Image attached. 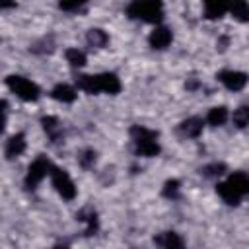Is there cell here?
<instances>
[{
    "label": "cell",
    "instance_id": "obj_1",
    "mask_svg": "<svg viewBox=\"0 0 249 249\" xmlns=\"http://www.w3.org/2000/svg\"><path fill=\"white\" fill-rule=\"evenodd\" d=\"M216 191H218V195L222 196L224 202L235 206V204H239L241 198L249 193V177H247L243 171H235V173H231L226 181L218 183V185H216Z\"/></svg>",
    "mask_w": 249,
    "mask_h": 249
},
{
    "label": "cell",
    "instance_id": "obj_2",
    "mask_svg": "<svg viewBox=\"0 0 249 249\" xmlns=\"http://www.w3.org/2000/svg\"><path fill=\"white\" fill-rule=\"evenodd\" d=\"M126 14L132 19H142L148 23L161 21V0H132L126 8Z\"/></svg>",
    "mask_w": 249,
    "mask_h": 249
},
{
    "label": "cell",
    "instance_id": "obj_3",
    "mask_svg": "<svg viewBox=\"0 0 249 249\" xmlns=\"http://www.w3.org/2000/svg\"><path fill=\"white\" fill-rule=\"evenodd\" d=\"M130 134H132V140H134V146H136V152L144 158H152V156H158L160 154V144H158V132L146 128V126H132L130 128Z\"/></svg>",
    "mask_w": 249,
    "mask_h": 249
},
{
    "label": "cell",
    "instance_id": "obj_4",
    "mask_svg": "<svg viewBox=\"0 0 249 249\" xmlns=\"http://www.w3.org/2000/svg\"><path fill=\"white\" fill-rule=\"evenodd\" d=\"M6 86L23 101H35L39 97V88L35 82L23 78V76H8L6 78Z\"/></svg>",
    "mask_w": 249,
    "mask_h": 249
},
{
    "label": "cell",
    "instance_id": "obj_5",
    "mask_svg": "<svg viewBox=\"0 0 249 249\" xmlns=\"http://www.w3.org/2000/svg\"><path fill=\"white\" fill-rule=\"evenodd\" d=\"M51 181H53V187L56 189V193L64 198V200H72L76 196V187H74V181L70 179V175L60 169V167H51Z\"/></svg>",
    "mask_w": 249,
    "mask_h": 249
},
{
    "label": "cell",
    "instance_id": "obj_6",
    "mask_svg": "<svg viewBox=\"0 0 249 249\" xmlns=\"http://www.w3.org/2000/svg\"><path fill=\"white\" fill-rule=\"evenodd\" d=\"M51 167H53V163H51L47 158H37V160L29 165L27 175H25V185H27V189H35V187L51 173Z\"/></svg>",
    "mask_w": 249,
    "mask_h": 249
},
{
    "label": "cell",
    "instance_id": "obj_7",
    "mask_svg": "<svg viewBox=\"0 0 249 249\" xmlns=\"http://www.w3.org/2000/svg\"><path fill=\"white\" fill-rule=\"evenodd\" d=\"M218 80L231 91H239L245 88L247 84V74L245 72H237V70H224L218 74Z\"/></svg>",
    "mask_w": 249,
    "mask_h": 249
},
{
    "label": "cell",
    "instance_id": "obj_8",
    "mask_svg": "<svg viewBox=\"0 0 249 249\" xmlns=\"http://www.w3.org/2000/svg\"><path fill=\"white\" fill-rule=\"evenodd\" d=\"M148 41H150V47L161 51V49L169 47V43L173 41V33H171V29H167V27H156V29L150 33Z\"/></svg>",
    "mask_w": 249,
    "mask_h": 249
},
{
    "label": "cell",
    "instance_id": "obj_9",
    "mask_svg": "<svg viewBox=\"0 0 249 249\" xmlns=\"http://www.w3.org/2000/svg\"><path fill=\"white\" fill-rule=\"evenodd\" d=\"M97 82H99V91H105V93H111V95L121 91V80L113 72L97 74Z\"/></svg>",
    "mask_w": 249,
    "mask_h": 249
},
{
    "label": "cell",
    "instance_id": "obj_10",
    "mask_svg": "<svg viewBox=\"0 0 249 249\" xmlns=\"http://www.w3.org/2000/svg\"><path fill=\"white\" fill-rule=\"evenodd\" d=\"M204 4V16L208 19L222 18L228 12V0H202Z\"/></svg>",
    "mask_w": 249,
    "mask_h": 249
},
{
    "label": "cell",
    "instance_id": "obj_11",
    "mask_svg": "<svg viewBox=\"0 0 249 249\" xmlns=\"http://www.w3.org/2000/svg\"><path fill=\"white\" fill-rule=\"evenodd\" d=\"M23 150H25V136L19 132V134H14L10 140H8V144H6V158H18L19 154H23Z\"/></svg>",
    "mask_w": 249,
    "mask_h": 249
},
{
    "label": "cell",
    "instance_id": "obj_12",
    "mask_svg": "<svg viewBox=\"0 0 249 249\" xmlns=\"http://www.w3.org/2000/svg\"><path fill=\"white\" fill-rule=\"evenodd\" d=\"M51 95H53V99H56L60 103H72L76 99V89L70 88L68 84H58V86H54Z\"/></svg>",
    "mask_w": 249,
    "mask_h": 249
},
{
    "label": "cell",
    "instance_id": "obj_13",
    "mask_svg": "<svg viewBox=\"0 0 249 249\" xmlns=\"http://www.w3.org/2000/svg\"><path fill=\"white\" fill-rule=\"evenodd\" d=\"M202 126H204V123H202V119H198V117H191V119H187V121H183L181 123V132L185 134V136H191V138H196L200 132H202Z\"/></svg>",
    "mask_w": 249,
    "mask_h": 249
},
{
    "label": "cell",
    "instance_id": "obj_14",
    "mask_svg": "<svg viewBox=\"0 0 249 249\" xmlns=\"http://www.w3.org/2000/svg\"><path fill=\"white\" fill-rule=\"evenodd\" d=\"M228 10L233 14L235 19L239 21H247L249 18V6L247 0H228Z\"/></svg>",
    "mask_w": 249,
    "mask_h": 249
},
{
    "label": "cell",
    "instance_id": "obj_15",
    "mask_svg": "<svg viewBox=\"0 0 249 249\" xmlns=\"http://www.w3.org/2000/svg\"><path fill=\"white\" fill-rule=\"evenodd\" d=\"M78 88L86 93H99V82H97V76H91V74H82L78 76Z\"/></svg>",
    "mask_w": 249,
    "mask_h": 249
},
{
    "label": "cell",
    "instance_id": "obj_16",
    "mask_svg": "<svg viewBox=\"0 0 249 249\" xmlns=\"http://www.w3.org/2000/svg\"><path fill=\"white\" fill-rule=\"evenodd\" d=\"M226 121H228V109H226L224 105L212 107V109L208 111V115H206V123L212 124V126H222Z\"/></svg>",
    "mask_w": 249,
    "mask_h": 249
},
{
    "label": "cell",
    "instance_id": "obj_17",
    "mask_svg": "<svg viewBox=\"0 0 249 249\" xmlns=\"http://www.w3.org/2000/svg\"><path fill=\"white\" fill-rule=\"evenodd\" d=\"M156 243L161 245V247H167V249H171V247H183V239H181L177 233H173V231L160 233V235L156 237Z\"/></svg>",
    "mask_w": 249,
    "mask_h": 249
},
{
    "label": "cell",
    "instance_id": "obj_18",
    "mask_svg": "<svg viewBox=\"0 0 249 249\" xmlns=\"http://www.w3.org/2000/svg\"><path fill=\"white\" fill-rule=\"evenodd\" d=\"M86 39H88V43H89L91 47H97V49L105 47L107 41H109V37H107V33H105L103 29H89L88 35H86Z\"/></svg>",
    "mask_w": 249,
    "mask_h": 249
},
{
    "label": "cell",
    "instance_id": "obj_19",
    "mask_svg": "<svg viewBox=\"0 0 249 249\" xmlns=\"http://www.w3.org/2000/svg\"><path fill=\"white\" fill-rule=\"evenodd\" d=\"M43 128L49 132V136H51V140L53 142H56L58 140V136H60V126H58V121L54 119V117H43Z\"/></svg>",
    "mask_w": 249,
    "mask_h": 249
},
{
    "label": "cell",
    "instance_id": "obj_20",
    "mask_svg": "<svg viewBox=\"0 0 249 249\" xmlns=\"http://www.w3.org/2000/svg\"><path fill=\"white\" fill-rule=\"evenodd\" d=\"M66 60L70 62V66L80 68V66L86 64V54H84L80 49H68V51H66Z\"/></svg>",
    "mask_w": 249,
    "mask_h": 249
},
{
    "label": "cell",
    "instance_id": "obj_21",
    "mask_svg": "<svg viewBox=\"0 0 249 249\" xmlns=\"http://www.w3.org/2000/svg\"><path fill=\"white\" fill-rule=\"evenodd\" d=\"M231 119H233V124H235L237 128H245L247 123H249V111H247V107H239V109H235Z\"/></svg>",
    "mask_w": 249,
    "mask_h": 249
},
{
    "label": "cell",
    "instance_id": "obj_22",
    "mask_svg": "<svg viewBox=\"0 0 249 249\" xmlns=\"http://www.w3.org/2000/svg\"><path fill=\"white\" fill-rule=\"evenodd\" d=\"M78 161H80V165L82 167H91L93 163H95V152L93 150H84L80 156H78Z\"/></svg>",
    "mask_w": 249,
    "mask_h": 249
},
{
    "label": "cell",
    "instance_id": "obj_23",
    "mask_svg": "<svg viewBox=\"0 0 249 249\" xmlns=\"http://www.w3.org/2000/svg\"><path fill=\"white\" fill-rule=\"evenodd\" d=\"M224 171H226V165H224V163H210V165H206V167L202 169V173H204L206 177H220Z\"/></svg>",
    "mask_w": 249,
    "mask_h": 249
},
{
    "label": "cell",
    "instance_id": "obj_24",
    "mask_svg": "<svg viewBox=\"0 0 249 249\" xmlns=\"http://www.w3.org/2000/svg\"><path fill=\"white\" fill-rule=\"evenodd\" d=\"M88 0H60L58 6L64 10V12H76L78 8H82Z\"/></svg>",
    "mask_w": 249,
    "mask_h": 249
},
{
    "label": "cell",
    "instance_id": "obj_25",
    "mask_svg": "<svg viewBox=\"0 0 249 249\" xmlns=\"http://www.w3.org/2000/svg\"><path fill=\"white\" fill-rule=\"evenodd\" d=\"M177 191H179V181H175V179H171V181H167L165 183V187H163V195L165 196H177Z\"/></svg>",
    "mask_w": 249,
    "mask_h": 249
},
{
    "label": "cell",
    "instance_id": "obj_26",
    "mask_svg": "<svg viewBox=\"0 0 249 249\" xmlns=\"http://www.w3.org/2000/svg\"><path fill=\"white\" fill-rule=\"evenodd\" d=\"M16 6V0H0V10H10Z\"/></svg>",
    "mask_w": 249,
    "mask_h": 249
},
{
    "label": "cell",
    "instance_id": "obj_27",
    "mask_svg": "<svg viewBox=\"0 0 249 249\" xmlns=\"http://www.w3.org/2000/svg\"><path fill=\"white\" fill-rule=\"evenodd\" d=\"M4 123H6V121H4V111H0V132L4 130Z\"/></svg>",
    "mask_w": 249,
    "mask_h": 249
},
{
    "label": "cell",
    "instance_id": "obj_28",
    "mask_svg": "<svg viewBox=\"0 0 249 249\" xmlns=\"http://www.w3.org/2000/svg\"><path fill=\"white\" fill-rule=\"evenodd\" d=\"M4 107H6V101H4V99H0V111H4Z\"/></svg>",
    "mask_w": 249,
    "mask_h": 249
}]
</instances>
